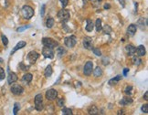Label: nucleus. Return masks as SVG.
I'll list each match as a JSON object with an SVG mask.
<instances>
[{"label": "nucleus", "mask_w": 148, "mask_h": 115, "mask_svg": "<svg viewBox=\"0 0 148 115\" xmlns=\"http://www.w3.org/2000/svg\"><path fill=\"white\" fill-rule=\"evenodd\" d=\"M22 16L25 19H30L34 16L33 8L29 6H24L22 7Z\"/></svg>", "instance_id": "1"}, {"label": "nucleus", "mask_w": 148, "mask_h": 115, "mask_svg": "<svg viewBox=\"0 0 148 115\" xmlns=\"http://www.w3.org/2000/svg\"><path fill=\"white\" fill-rule=\"evenodd\" d=\"M58 19L62 22V23H65V22H67L68 20L70 19V12L69 10L67 9H64L62 8L61 10L58 11Z\"/></svg>", "instance_id": "2"}, {"label": "nucleus", "mask_w": 148, "mask_h": 115, "mask_svg": "<svg viewBox=\"0 0 148 115\" xmlns=\"http://www.w3.org/2000/svg\"><path fill=\"white\" fill-rule=\"evenodd\" d=\"M43 108V97L41 94H37L35 96V109L38 111H41Z\"/></svg>", "instance_id": "3"}, {"label": "nucleus", "mask_w": 148, "mask_h": 115, "mask_svg": "<svg viewBox=\"0 0 148 115\" xmlns=\"http://www.w3.org/2000/svg\"><path fill=\"white\" fill-rule=\"evenodd\" d=\"M42 54L47 59H53L54 58V48L48 46H44L42 49Z\"/></svg>", "instance_id": "4"}, {"label": "nucleus", "mask_w": 148, "mask_h": 115, "mask_svg": "<svg viewBox=\"0 0 148 115\" xmlns=\"http://www.w3.org/2000/svg\"><path fill=\"white\" fill-rule=\"evenodd\" d=\"M64 43L68 48H73L77 43V38H76V37L74 35H71L65 38Z\"/></svg>", "instance_id": "5"}, {"label": "nucleus", "mask_w": 148, "mask_h": 115, "mask_svg": "<svg viewBox=\"0 0 148 115\" xmlns=\"http://www.w3.org/2000/svg\"><path fill=\"white\" fill-rule=\"evenodd\" d=\"M42 43H43L44 46L50 47V48H55L56 47L58 46V41L52 39V38H44L43 39H42Z\"/></svg>", "instance_id": "6"}, {"label": "nucleus", "mask_w": 148, "mask_h": 115, "mask_svg": "<svg viewBox=\"0 0 148 115\" xmlns=\"http://www.w3.org/2000/svg\"><path fill=\"white\" fill-rule=\"evenodd\" d=\"M10 90H11V92H12L13 94L20 95V94L23 93L24 89H23V87H22L21 85H19V84H13V85L11 86Z\"/></svg>", "instance_id": "7"}, {"label": "nucleus", "mask_w": 148, "mask_h": 115, "mask_svg": "<svg viewBox=\"0 0 148 115\" xmlns=\"http://www.w3.org/2000/svg\"><path fill=\"white\" fill-rule=\"evenodd\" d=\"M57 96H58V91L54 89H50V90L46 91V98L48 100H56Z\"/></svg>", "instance_id": "8"}, {"label": "nucleus", "mask_w": 148, "mask_h": 115, "mask_svg": "<svg viewBox=\"0 0 148 115\" xmlns=\"http://www.w3.org/2000/svg\"><path fill=\"white\" fill-rule=\"evenodd\" d=\"M40 58V54L36 51H30L27 55V59H28L30 64H34L37 61V59Z\"/></svg>", "instance_id": "9"}, {"label": "nucleus", "mask_w": 148, "mask_h": 115, "mask_svg": "<svg viewBox=\"0 0 148 115\" xmlns=\"http://www.w3.org/2000/svg\"><path fill=\"white\" fill-rule=\"evenodd\" d=\"M92 69H93V63L92 61H88L84 66L83 73L87 76H90L92 73Z\"/></svg>", "instance_id": "10"}, {"label": "nucleus", "mask_w": 148, "mask_h": 115, "mask_svg": "<svg viewBox=\"0 0 148 115\" xmlns=\"http://www.w3.org/2000/svg\"><path fill=\"white\" fill-rule=\"evenodd\" d=\"M83 47L86 48V49L92 50L93 48V46H92V38L91 37H85L83 38Z\"/></svg>", "instance_id": "11"}, {"label": "nucleus", "mask_w": 148, "mask_h": 115, "mask_svg": "<svg viewBox=\"0 0 148 115\" xmlns=\"http://www.w3.org/2000/svg\"><path fill=\"white\" fill-rule=\"evenodd\" d=\"M136 29H137V26L134 25V24H131L127 28V34L131 37H133L136 33Z\"/></svg>", "instance_id": "12"}, {"label": "nucleus", "mask_w": 148, "mask_h": 115, "mask_svg": "<svg viewBox=\"0 0 148 115\" xmlns=\"http://www.w3.org/2000/svg\"><path fill=\"white\" fill-rule=\"evenodd\" d=\"M26 45H27V42L25 41H19L18 43H17L16 46H15V48H13V50L11 51V55L14 54L16 51H17L18 49H20V48H23L24 47H26Z\"/></svg>", "instance_id": "13"}, {"label": "nucleus", "mask_w": 148, "mask_h": 115, "mask_svg": "<svg viewBox=\"0 0 148 115\" xmlns=\"http://www.w3.org/2000/svg\"><path fill=\"white\" fill-rule=\"evenodd\" d=\"M17 76L16 73H14V72H10L8 75V77H7V82H8V84H12V83H15V82L17 80Z\"/></svg>", "instance_id": "14"}, {"label": "nucleus", "mask_w": 148, "mask_h": 115, "mask_svg": "<svg viewBox=\"0 0 148 115\" xmlns=\"http://www.w3.org/2000/svg\"><path fill=\"white\" fill-rule=\"evenodd\" d=\"M125 49H126V51H127V53H128L129 56H134V54L136 52L135 47H134L133 45H131V44L127 45V46L125 47Z\"/></svg>", "instance_id": "15"}, {"label": "nucleus", "mask_w": 148, "mask_h": 115, "mask_svg": "<svg viewBox=\"0 0 148 115\" xmlns=\"http://www.w3.org/2000/svg\"><path fill=\"white\" fill-rule=\"evenodd\" d=\"M32 74L31 73H27L22 77V81L25 84H28L29 82H31L32 80Z\"/></svg>", "instance_id": "16"}, {"label": "nucleus", "mask_w": 148, "mask_h": 115, "mask_svg": "<svg viewBox=\"0 0 148 115\" xmlns=\"http://www.w3.org/2000/svg\"><path fill=\"white\" fill-rule=\"evenodd\" d=\"M136 51H137V55L139 57H142V56H144L146 53V50H145V48H144V45H140V46H138L137 49H136Z\"/></svg>", "instance_id": "17"}, {"label": "nucleus", "mask_w": 148, "mask_h": 115, "mask_svg": "<svg viewBox=\"0 0 148 115\" xmlns=\"http://www.w3.org/2000/svg\"><path fill=\"white\" fill-rule=\"evenodd\" d=\"M133 102V99L130 98V97H124L121 100H120V104L121 105H128V104H131Z\"/></svg>", "instance_id": "18"}, {"label": "nucleus", "mask_w": 148, "mask_h": 115, "mask_svg": "<svg viewBox=\"0 0 148 115\" xmlns=\"http://www.w3.org/2000/svg\"><path fill=\"white\" fill-rule=\"evenodd\" d=\"M123 79V77H122V75H118L116 76L115 78H113V79H111L110 80H109V84L110 85H114V84H117L118 82L120 81V80Z\"/></svg>", "instance_id": "19"}, {"label": "nucleus", "mask_w": 148, "mask_h": 115, "mask_svg": "<svg viewBox=\"0 0 148 115\" xmlns=\"http://www.w3.org/2000/svg\"><path fill=\"white\" fill-rule=\"evenodd\" d=\"M88 112H89V114H98L99 110L95 105H92L88 108Z\"/></svg>", "instance_id": "20"}, {"label": "nucleus", "mask_w": 148, "mask_h": 115, "mask_svg": "<svg viewBox=\"0 0 148 115\" xmlns=\"http://www.w3.org/2000/svg\"><path fill=\"white\" fill-rule=\"evenodd\" d=\"M93 28H94V24H93V22H92V20L88 19L87 25H86V30H87L88 32H91L93 30Z\"/></svg>", "instance_id": "21"}, {"label": "nucleus", "mask_w": 148, "mask_h": 115, "mask_svg": "<svg viewBox=\"0 0 148 115\" xmlns=\"http://www.w3.org/2000/svg\"><path fill=\"white\" fill-rule=\"evenodd\" d=\"M53 73V70H52V67L50 65H48V67L46 68V69H45V71H44V75H45V77L48 78L50 77V76L52 75Z\"/></svg>", "instance_id": "22"}, {"label": "nucleus", "mask_w": 148, "mask_h": 115, "mask_svg": "<svg viewBox=\"0 0 148 115\" xmlns=\"http://www.w3.org/2000/svg\"><path fill=\"white\" fill-rule=\"evenodd\" d=\"M54 23H55L54 18H52V17H48V19H47L46 21V27H48V28H51V27L54 26Z\"/></svg>", "instance_id": "23"}, {"label": "nucleus", "mask_w": 148, "mask_h": 115, "mask_svg": "<svg viewBox=\"0 0 148 115\" xmlns=\"http://www.w3.org/2000/svg\"><path fill=\"white\" fill-rule=\"evenodd\" d=\"M96 27V30H97V32H100L101 30L102 29V20L101 19H97L95 22V25H94Z\"/></svg>", "instance_id": "24"}, {"label": "nucleus", "mask_w": 148, "mask_h": 115, "mask_svg": "<svg viewBox=\"0 0 148 115\" xmlns=\"http://www.w3.org/2000/svg\"><path fill=\"white\" fill-rule=\"evenodd\" d=\"M137 25L139 26V27L141 28V29H144V27L147 26V20L146 21H144V18H141L139 21H138V23H137Z\"/></svg>", "instance_id": "25"}, {"label": "nucleus", "mask_w": 148, "mask_h": 115, "mask_svg": "<svg viewBox=\"0 0 148 115\" xmlns=\"http://www.w3.org/2000/svg\"><path fill=\"white\" fill-rule=\"evenodd\" d=\"M93 74L95 77H101L102 75V69L100 67H97L96 69H94Z\"/></svg>", "instance_id": "26"}, {"label": "nucleus", "mask_w": 148, "mask_h": 115, "mask_svg": "<svg viewBox=\"0 0 148 115\" xmlns=\"http://www.w3.org/2000/svg\"><path fill=\"white\" fill-rule=\"evenodd\" d=\"M18 68L22 71H27V70H28V69H29V66H26L23 62H21L20 64L18 65Z\"/></svg>", "instance_id": "27"}, {"label": "nucleus", "mask_w": 148, "mask_h": 115, "mask_svg": "<svg viewBox=\"0 0 148 115\" xmlns=\"http://www.w3.org/2000/svg\"><path fill=\"white\" fill-rule=\"evenodd\" d=\"M57 53H58V56L60 57V58H61V57L64 55L65 53V50L64 48H62V47H58V51H57Z\"/></svg>", "instance_id": "28"}, {"label": "nucleus", "mask_w": 148, "mask_h": 115, "mask_svg": "<svg viewBox=\"0 0 148 115\" xmlns=\"http://www.w3.org/2000/svg\"><path fill=\"white\" fill-rule=\"evenodd\" d=\"M62 114L63 115H71L72 114V111L69 108H63L62 109Z\"/></svg>", "instance_id": "29"}, {"label": "nucleus", "mask_w": 148, "mask_h": 115, "mask_svg": "<svg viewBox=\"0 0 148 115\" xmlns=\"http://www.w3.org/2000/svg\"><path fill=\"white\" fill-rule=\"evenodd\" d=\"M133 63L135 64V65H140V64H142V60L138 59V58H136V57H134L133 58Z\"/></svg>", "instance_id": "30"}, {"label": "nucleus", "mask_w": 148, "mask_h": 115, "mask_svg": "<svg viewBox=\"0 0 148 115\" xmlns=\"http://www.w3.org/2000/svg\"><path fill=\"white\" fill-rule=\"evenodd\" d=\"M19 109H20V106H19L18 103H15V105H14V110H13V113H14V114L16 115V114L17 113V111H19Z\"/></svg>", "instance_id": "31"}, {"label": "nucleus", "mask_w": 148, "mask_h": 115, "mask_svg": "<svg viewBox=\"0 0 148 115\" xmlns=\"http://www.w3.org/2000/svg\"><path fill=\"white\" fill-rule=\"evenodd\" d=\"M102 29H103V32H104L105 34H110L111 32H112V28H111L110 26H108V25L105 26Z\"/></svg>", "instance_id": "32"}, {"label": "nucleus", "mask_w": 148, "mask_h": 115, "mask_svg": "<svg viewBox=\"0 0 148 115\" xmlns=\"http://www.w3.org/2000/svg\"><path fill=\"white\" fill-rule=\"evenodd\" d=\"M5 77H6V73H5L4 69H2V68L0 67V80H4Z\"/></svg>", "instance_id": "33"}, {"label": "nucleus", "mask_w": 148, "mask_h": 115, "mask_svg": "<svg viewBox=\"0 0 148 115\" xmlns=\"http://www.w3.org/2000/svg\"><path fill=\"white\" fill-rule=\"evenodd\" d=\"M1 39H2V42L3 44L5 45V46H6V45L8 44V39H7V38H6L5 35H2L1 36Z\"/></svg>", "instance_id": "34"}, {"label": "nucleus", "mask_w": 148, "mask_h": 115, "mask_svg": "<svg viewBox=\"0 0 148 115\" xmlns=\"http://www.w3.org/2000/svg\"><path fill=\"white\" fill-rule=\"evenodd\" d=\"M132 90H133V87H132V86H127L126 89H125V93L127 95H131Z\"/></svg>", "instance_id": "35"}, {"label": "nucleus", "mask_w": 148, "mask_h": 115, "mask_svg": "<svg viewBox=\"0 0 148 115\" xmlns=\"http://www.w3.org/2000/svg\"><path fill=\"white\" fill-rule=\"evenodd\" d=\"M92 50L93 51L94 54L97 55V56H102V52H101V50L99 48H92Z\"/></svg>", "instance_id": "36"}, {"label": "nucleus", "mask_w": 148, "mask_h": 115, "mask_svg": "<svg viewBox=\"0 0 148 115\" xmlns=\"http://www.w3.org/2000/svg\"><path fill=\"white\" fill-rule=\"evenodd\" d=\"M141 110H142L143 112L148 113V104H144L142 106V108H141Z\"/></svg>", "instance_id": "37"}, {"label": "nucleus", "mask_w": 148, "mask_h": 115, "mask_svg": "<svg viewBox=\"0 0 148 115\" xmlns=\"http://www.w3.org/2000/svg\"><path fill=\"white\" fill-rule=\"evenodd\" d=\"M57 101H58V105L60 107H62L63 105H64V99L63 98H61V99H58V100H57Z\"/></svg>", "instance_id": "38"}, {"label": "nucleus", "mask_w": 148, "mask_h": 115, "mask_svg": "<svg viewBox=\"0 0 148 115\" xmlns=\"http://www.w3.org/2000/svg\"><path fill=\"white\" fill-rule=\"evenodd\" d=\"M29 27H31V26H30V25H28V26H24V27H18V28H17V31L21 32V31H23V30L27 29V28H29Z\"/></svg>", "instance_id": "39"}, {"label": "nucleus", "mask_w": 148, "mask_h": 115, "mask_svg": "<svg viewBox=\"0 0 148 115\" xmlns=\"http://www.w3.org/2000/svg\"><path fill=\"white\" fill-rule=\"evenodd\" d=\"M61 3V5H62V7L64 8V7H66V6H68V4H69V0H60Z\"/></svg>", "instance_id": "40"}, {"label": "nucleus", "mask_w": 148, "mask_h": 115, "mask_svg": "<svg viewBox=\"0 0 148 115\" xmlns=\"http://www.w3.org/2000/svg\"><path fill=\"white\" fill-rule=\"evenodd\" d=\"M45 8H46V5L45 4L42 5L41 9H40V15H41V17H44V14H45Z\"/></svg>", "instance_id": "41"}, {"label": "nucleus", "mask_w": 148, "mask_h": 115, "mask_svg": "<svg viewBox=\"0 0 148 115\" xmlns=\"http://www.w3.org/2000/svg\"><path fill=\"white\" fill-rule=\"evenodd\" d=\"M128 72H129V69H127V68H125V69H123V76H126V75H127Z\"/></svg>", "instance_id": "42"}, {"label": "nucleus", "mask_w": 148, "mask_h": 115, "mask_svg": "<svg viewBox=\"0 0 148 115\" xmlns=\"http://www.w3.org/2000/svg\"><path fill=\"white\" fill-rule=\"evenodd\" d=\"M144 99L145 100H148V92L146 91L145 93H144Z\"/></svg>", "instance_id": "43"}, {"label": "nucleus", "mask_w": 148, "mask_h": 115, "mask_svg": "<svg viewBox=\"0 0 148 115\" xmlns=\"http://www.w3.org/2000/svg\"><path fill=\"white\" fill-rule=\"evenodd\" d=\"M110 7H111V6H110V5H105V6H104V9H109V8H110Z\"/></svg>", "instance_id": "44"}, {"label": "nucleus", "mask_w": 148, "mask_h": 115, "mask_svg": "<svg viewBox=\"0 0 148 115\" xmlns=\"http://www.w3.org/2000/svg\"><path fill=\"white\" fill-rule=\"evenodd\" d=\"M121 2V5H123V6H124V0H119Z\"/></svg>", "instance_id": "45"}, {"label": "nucleus", "mask_w": 148, "mask_h": 115, "mask_svg": "<svg viewBox=\"0 0 148 115\" xmlns=\"http://www.w3.org/2000/svg\"><path fill=\"white\" fill-rule=\"evenodd\" d=\"M134 6H135V12L137 13V6H138V4L135 2V4H134Z\"/></svg>", "instance_id": "46"}, {"label": "nucleus", "mask_w": 148, "mask_h": 115, "mask_svg": "<svg viewBox=\"0 0 148 115\" xmlns=\"http://www.w3.org/2000/svg\"><path fill=\"white\" fill-rule=\"evenodd\" d=\"M3 61H4V60H3V59H1V58H0V63H2Z\"/></svg>", "instance_id": "47"}, {"label": "nucleus", "mask_w": 148, "mask_h": 115, "mask_svg": "<svg viewBox=\"0 0 148 115\" xmlns=\"http://www.w3.org/2000/svg\"><path fill=\"white\" fill-rule=\"evenodd\" d=\"M91 1H92V0H91ZM96 1H97V2H99V3L102 2V0H96Z\"/></svg>", "instance_id": "48"}]
</instances>
